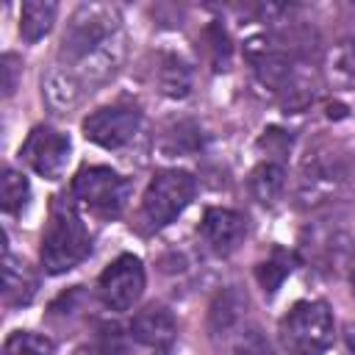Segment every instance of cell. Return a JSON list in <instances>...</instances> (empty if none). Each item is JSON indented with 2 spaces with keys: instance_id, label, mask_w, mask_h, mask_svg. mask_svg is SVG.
Returning a JSON list of instances; mask_svg holds the SVG:
<instances>
[{
  "instance_id": "cell-7",
  "label": "cell",
  "mask_w": 355,
  "mask_h": 355,
  "mask_svg": "<svg viewBox=\"0 0 355 355\" xmlns=\"http://www.w3.org/2000/svg\"><path fill=\"white\" fill-rule=\"evenodd\" d=\"M144 263L136 255H119L103 269L97 280V297L114 313L130 311L144 294Z\"/></svg>"
},
{
  "instance_id": "cell-6",
  "label": "cell",
  "mask_w": 355,
  "mask_h": 355,
  "mask_svg": "<svg viewBox=\"0 0 355 355\" xmlns=\"http://www.w3.org/2000/svg\"><path fill=\"white\" fill-rule=\"evenodd\" d=\"M128 194H130L128 178H122L108 166H83L72 180L75 202L103 222H111L122 214Z\"/></svg>"
},
{
  "instance_id": "cell-4",
  "label": "cell",
  "mask_w": 355,
  "mask_h": 355,
  "mask_svg": "<svg viewBox=\"0 0 355 355\" xmlns=\"http://www.w3.org/2000/svg\"><path fill=\"white\" fill-rule=\"evenodd\" d=\"M244 58H247L252 75L258 78V83L272 89L275 94H283L286 103H288V97L302 92L297 61H294L291 47L286 44V39H280L275 33L252 36L244 42Z\"/></svg>"
},
{
  "instance_id": "cell-11",
  "label": "cell",
  "mask_w": 355,
  "mask_h": 355,
  "mask_svg": "<svg viewBox=\"0 0 355 355\" xmlns=\"http://www.w3.org/2000/svg\"><path fill=\"white\" fill-rule=\"evenodd\" d=\"M247 233V219L230 208H208L200 222V236L216 255H230Z\"/></svg>"
},
{
  "instance_id": "cell-19",
  "label": "cell",
  "mask_w": 355,
  "mask_h": 355,
  "mask_svg": "<svg viewBox=\"0 0 355 355\" xmlns=\"http://www.w3.org/2000/svg\"><path fill=\"white\" fill-rule=\"evenodd\" d=\"M244 305H247V300H241L233 288L222 291V294L214 300L211 313H208V316H211V333H214V336H219V333L233 330V327L239 324V319H241Z\"/></svg>"
},
{
  "instance_id": "cell-22",
  "label": "cell",
  "mask_w": 355,
  "mask_h": 355,
  "mask_svg": "<svg viewBox=\"0 0 355 355\" xmlns=\"http://www.w3.org/2000/svg\"><path fill=\"white\" fill-rule=\"evenodd\" d=\"M3 355H53V341L42 333L14 330L3 344Z\"/></svg>"
},
{
  "instance_id": "cell-15",
  "label": "cell",
  "mask_w": 355,
  "mask_h": 355,
  "mask_svg": "<svg viewBox=\"0 0 355 355\" xmlns=\"http://www.w3.org/2000/svg\"><path fill=\"white\" fill-rule=\"evenodd\" d=\"M341 183V172L336 169L333 161H313L308 164L305 175H302V183H300V197L305 202H316V200H324L327 194H333Z\"/></svg>"
},
{
  "instance_id": "cell-18",
  "label": "cell",
  "mask_w": 355,
  "mask_h": 355,
  "mask_svg": "<svg viewBox=\"0 0 355 355\" xmlns=\"http://www.w3.org/2000/svg\"><path fill=\"white\" fill-rule=\"evenodd\" d=\"M58 6L53 0H28L22 3V14H19V36L25 42H39L42 36L50 33L53 22H55Z\"/></svg>"
},
{
  "instance_id": "cell-29",
  "label": "cell",
  "mask_w": 355,
  "mask_h": 355,
  "mask_svg": "<svg viewBox=\"0 0 355 355\" xmlns=\"http://www.w3.org/2000/svg\"><path fill=\"white\" fill-rule=\"evenodd\" d=\"M352 291H355V269H352Z\"/></svg>"
},
{
  "instance_id": "cell-23",
  "label": "cell",
  "mask_w": 355,
  "mask_h": 355,
  "mask_svg": "<svg viewBox=\"0 0 355 355\" xmlns=\"http://www.w3.org/2000/svg\"><path fill=\"white\" fill-rule=\"evenodd\" d=\"M291 272V258L283 252V250H275L272 252V258L269 261H263L258 269H255V275H258V283L263 286V291H269V294H275L277 288H280V283L286 280V275Z\"/></svg>"
},
{
  "instance_id": "cell-25",
  "label": "cell",
  "mask_w": 355,
  "mask_h": 355,
  "mask_svg": "<svg viewBox=\"0 0 355 355\" xmlns=\"http://www.w3.org/2000/svg\"><path fill=\"white\" fill-rule=\"evenodd\" d=\"M227 355H272V347L258 330H247L230 344Z\"/></svg>"
},
{
  "instance_id": "cell-17",
  "label": "cell",
  "mask_w": 355,
  "mask_h": 355,
  "mask_svg": "<svg viewBox=\"0 0 355 355\" xmlns=\"http://www.w3.org/2000/svg\"><path fill=\"white\" fill-rule=\"evenodd\" d=\"M286 189V169L277 161H263L250 175V194L261 205H275Z\"/></svg>"
},
{
  "instance_id": "cell-5",
  "label": "cell",
  "mask_w": 355,
  "mask_h": 355,
  "mask_svg": "<svg viewBox=\"0 0 355 355\" xmlns=\"http://www.w3.org/2000/svg\"><path fill=\"white\" fill-rule=\"evenodd\" d=\"M194 194H197V180L186 169H164V172H158L147 183L144 197H141L139 219H141L144 230L153 233V230H161L169 222H175L189 208Z\"/></svg>"
},
{
  "instance_id": "cell-24",
  "label": "cell",
  "mask_w": 355,
  "mask_h": 355,
  "mask_svg": "<svg viewBox=\"0 0 355 355\" xmlns=\"http://www.w3.org/2000/svg\"><path fill=\"white\" fill-rule=\"evenodd\" d=\"M97 355H122L125 352V333L114 322H103L97 327Z\"/></svg>"
},
{
  "instance_id": "cell-20",
  "label": "cell",
  "mask_w": 355,
  "mask_h": 355,
  "mask_svg": "<svg viewBox=\"0 0 355 355\" xmlns=\"http://www.w3.org/2000/svg\"><path fill=\"white\" fill-rule=\"evenodd\" d=\"M0 200H3V211L8 216H17L25 211L28 200H31V183L22 172L6 166L3 172V189H0Z\"/></svg>"
},
{
  "instance_id": "cell-8",
  "label": "cell",
  "mask_w": 355,
  "mask_h": 355,
  "mask_svg": "<svg viewBox=\"0 0 355 355\" xmlns=\"http://www.w3.org/2000/svg\"><path fill=\"white\" fill-rule=\"evenodd\" d=\"M139 125H141L139 105L128 103V100H119V103H111V105H103V108L92 111L83 119V136L97 147L119 150L136 136Z\"/></svg>"
},
{
  "instance_id": "cell-1",
  "label": "cell",
  "mask_w": 355,
  "mask_h": 355,
  "mask_svg": "<svg viewBox=\"0 0 355 355\" xmlns=\"http://www.w3.org/2000/svg\"><path fill=\"white\" fill-rule=\"evenodd\" d=\"M92 252V236L80 222L78 211L67 200H55L50 208V222L42 233V266L50 275H64L75 269Z\"/></svg>"
},
{
  "instance_id": "cell-28",
  "label": "cell",
  "mask_w": 355,
  "mask_h": 355,
  "mask_svg": "<svg viewBox=\"0 0 355 355\" xmlns=\"http://www.w3.org/2000/svg\"><path fill=\"white\" fill-rule=\"evenodd\" d=\"M72 355H97V349H86V347H83V349H75Z\"/></svg>"
},
{
  "instance_id": "cell-16",
  "label": "cell",
  "mask_w": 355,
  "mask_h": 355,
  "mask_svg": "<svg viewBox=\"0 0 355 355\" xmlns=\"http://www.w3.org/2000/svg\"><path fill=\"white\" fill-rule=\"evenodd\" d=\"M324 75L338 89H355V36L341 39L324 58Z\"/></svg>"
},
{
  "instance_id": "cell-26",
  "label": "cell",
  "mask_w": 355,
  "mask_h": 355,
  "mask_svg": "<svg viewBox=\"0 0 355 355\" xmlns=\"http://www.w3.org/2000/svg\"><path fill=\"white\" fill-rule=\"evenodd\" d=\"M19 58L14 53H6L0 61V72H3V97H11L17 89V75H19Z\"/></svg>"
},
{
  "instance_id": "cell-2",
  "label": "cell",
  "mask_w": 355,
  "mask_h": 355,
  "mask_svg": "<svg viewBox=\"0 0 355 355\" xmlns=\"http://www.w3.org/2000/svg\"><path fill=\"white\" fill-rule=\"evenodd\" d=\"M122 31V14L111 3H80L64 31L61 39V61L64 67H72L83 61L86 55L105 47L111 39H116Z\"/></svg>"
},
{
  "instance_id": "cell-3",
  "label": "cell",
  "mask_w": 355,
  "mask_h": 355,
  "mask_svg": "<svg viewBox=\"0 0 355 355\" xmlns=\"http://www.w3.org/2000/svg\"><path fill=\"white\" fill-rule=\"evenodd\" d=\"M280 344L288 355H322L336 336L333 311L327 302L302 300L291 305V311L280 319Z\"/></svg>"
},
{
  "instance_id": "cell-10",
  "label": "cell",
  "mask_w": 355,
  "mask_h": 355,
  "mask_svg": "<svg viewBox=\"0 0 355 355\" xmlns=\"http://www.w3.org/2000/svg\"><path fill=\"white\" fill-rule=\"evenodd\" d=\"M130 336L150 349L153 355H172L175 341H178V324L172 319V313L161 305H147L144 311H139L130 322Z\"/></svg>"
},
{
  "instance_id": "cell-21",
  "label": "cell",
  "mask_w": 355,
  "mask_h": 355,
  "mask_svg": "<svg viewBox=\"0 0 355 355\" xmlns=\"http://www.w3.org/2000/svg\"><path fill=\"white\" fill-rule=\"evenodd\" d=\"M197 147H200V130H197L191 122H172V125L164 130L161 150H164L166 155L194 153Z\"/></svg>"
},
{
  "instance_id": "cell-27",
  "label": "cell",
  "mask_w": 355,
  "mask_h": 355,
  "mask_svg": "<svg viewBox=\"0 0 355 355\" xmlns=\"http://www.w3.org/2000/svg\"><path fill=\"white\" fill-rule=\"evenodd\" d=\"M347 349H349V355H355V324L347 330Z\"/></svg>"
},
{
  "instance_id": "cell-13",
  "label": "cell",
  "mask_w": 355,
  "mask_h": 355,
  "mask_svg": "<svg viewBox=\"0 0 355 355\" xmlns=\"http://www.w3.org/2000/svg\"><path fill=\"white\" fill-rule=\"evenodd\" d=\"M36 286L39 283H36L33 269L22 258H17L6 250V266H3V302H6V308L28 305L36 297Z\"/></svg>"
},
{
  "instance_id": "cell-14",
  "label": "cell",
  "mask_w": 355,
  "mask_h": 355,
  "mask_svg": "<svg viewBox=\"0 0 355 355\" xmlns=\"http://www.w3.org/2000/svg\"><path fill=\"white\" fill-rule=\"evenodd\" d=\"M155 80H158V89L172 100H183L191 92V69L175 53H161L158 55Z\"/></svg>"
},
{
  "instance_id": "cell-9",
  "label": "cell",
  "mask_w": 355,
  "mask_h": 355,
  "mask_svg": "<svg viewBox=\"0 0 355 355\" xmlns=\"http://www.w3.org/2000/svg\"><path fill=\"white\" fill-rule=\"evenodd\" d=\"M69 136H64L61 130L50 128V125H36L28 139L22 141L19 147V155L22 161L42 178L47 180H55L61 178V172L67 169V161H69Z\"/></svg>"
},
{
  "instance_id": "cell-12",
  "label": "cell",
  "mask_w": 355,
  "mask_h": 355,
  "mask_svg": "<svg viewBox=\"0 0 355 355\" xmlns=\"http://www.w3.org/2000/svg\"><path fill=\"white\" fill-rule=\"evenodd\" d=\"M83 94H86L83 83L64 64L53 67L42 80V97H44V103L53 114H69L83 100Z\"/></svg>"
}]
</instances>
